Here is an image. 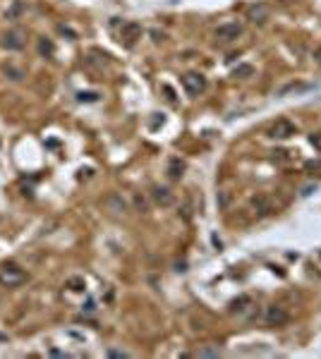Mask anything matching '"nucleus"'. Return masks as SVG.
Returning a JSON list of instances; mask_svg holds the SVG:
<instances>
[{
    "instance_id": "f257e3e1",
    "label": "nucleus",
    "mask_w": 321,
    "mask_h": 359,
    "mask_svg": "<svg viewBox=\"0 0 321 359\" xmlns=\"http://www.w3.org/2000/svg\"><path fill=\"white\" fill-rule=\"evenodd\" d=\"M24 280H27V273H24L17 263H5V266L0 268V285L17 287V285H22Z\"/></svg>"
},
{
    "instance_id": "f03ea898",
    "label": "nucleus",
    "mask_w": 321,
    "mask_h": 359,
    "mask_svg": "<svg viewBox=\"0 0 321 359\" xmlns=\"http://www.w3.org/2000/svg\"><path fill=\"white\" fill-rule=\"evenodd\" d=\"M182 87H185V91H187L189 96H199L201 91L206 89V79L199 72H187V75L182 77Z\"/></svg>"
},
{
    "instance_id": "7ed1b4c3",
    "label": "nucleus",
    "mask_w": 321,
    "mask_h": 359,
    "mask_svg": "<svg viewBox=\"0 0 321 359\" xmlns=\"http://www.w3.org/2000/svg\"><path fill=\"white\" fill-rule=\"evenodd\" d=\"M139 39H142V24L139 22H125L122 24V29H120V41L122 44L132 48Z\"/></svg>"
},
{
    "instance_id": "20e7f679",
    "label": "nucleus",
    "mask_w": 321,
    "mask_h": 359,
    "mask_svg": "<svg viewBox=\"0 0 321 359\" xmlns=\"http://www.w3.org/2000/svg\"><path fill=\"white\" fill-rule=\"evenodd\" d=\"M240 34H242V27H240L237 22H225V24H221V27L216 29V41H221V44H230V41H235Z\"/></svg>"
},
{
    "instance_id": "39448f33",
    "label": "nucleus",
    "mask_w": 321,
    "mask_h": 359,
    "mask_svg": "<svg viewBox=\"0 0 321 359\" xmlns=\"http://www.w3.org/2000/svg\"><path fill=\"white\" fill-rule=\"evenodd\" d=\"M297 132V127L290 122V120H276L271 127H268V137H273V139H288Z\"/></svg>"
},
{
    "instance_id": "423d86ee",
    "label": "nucleus",
    "mask_w": 321,
    "mask_h": 359,
    "mask_svg": "<svg viewBox=\"0 0 321 359\" xmlns=\"http://www.w3.org/2000/svg\"><path fill=\"white\" fill-rule=\"evenodd\" d=\"M264 318H266V323H268V326H283V323H288L290 316H288V311H285L283 306L271 304V306H266Z\"/></svg>"
},
{
    "instance_id": "0eeeda50",
    "label": "nucleus",
    "mask_w": 321,
    "mask_h": 359,
    "mask_svg": "<svg viewBox=\"0 0 321 359\" xmlns=\"http://www.w3.org/2000/svg\"><path fill=\"white\" fill-rule=\"evenodd\" d=\"M24 44H27V41H24L22 29H12V32H8L3 36V46H5L8 51H22Z\"/></svg>"
},
{
    "instance_id": "6e6552de",
    "label": "nucleus",
    "mask_w": 321,
    "mask_h": 359,
    "mask_svg": "<svg viewBox=\"0 0 321 359\" xmlns=\"http://www.w3.org/2000/svg\"><path fill=\"white\" fill-rule=\"evenodd\" d=\"M268 17H271V10L266 8L264 3H256V5H252V8L247 10V20L254 24H264Z\"/></svg>"
},
{
    "instance_id": "1a4fd4ad",
    "label": "nucleus",
    "mask_w": 321,
    "mask_h": 359,
    "mask_svg": "<svg viewBox=\"0 0 321 359\" xmlns=\"http://www.w3.org/2000/svg\"><path fill=\"white\" fill-rule=\"evenodd\" d=\"M252 208H254L256 216H268V213L273 211L271 201H268V196H264V194H256L254 199H252Z\"/></svg>"
},
{
    "instance_id": "9d476101",
    "label": "nucleus",
    "mask_w": 321,
    "mask_h": 359,
    "mask_svg": "<svg viewBox=\"0 0 321 359\" xmlns=\"http://www.w3.org/2000/svg\"><path fill=\"white\" fill-rule=\"evenodd\" d=\"M151 196H154L156 204H161V206H170V204H173V194L168 192L166 187H158V185H156L154 189H151Z\"/></svg>"
},
{
    "instance_id": "9b49d317",
    "label": "nucleus",
    "mask_w": 321,
    "mask_h": 359,
    "mask_svg": "<svg viewBox=\"0 0 321 359\" xmlns=\"http://www.w3.org/2000/svg\"><path fill=\"white\" fill-rule=\"evenodd\" d=\"M309 84H285V87L278 89V96H288V94H302V91H309Z\"/></svg>"
},
{
    "instance_id": "f8f14e48",
    "label": "nucleus",
    "mask_w": 321,
    "mask_h": 359,
    "mask_svg": "<svg viewBox=\"0 0 321 359\" xmlns=\"http://www.w3.org/2000/svg\"><path fill=\"white\" fill-rule=\"evenodd\" d=\"M182 170H185V163H182L180 158H170V163H168V175H170L173 180H180V177H182Z\"/></svg>"
},
{
    "instance_id": "ddd939ff",
    "label": "nucleus",
    "mask_w": 321,
    "mask_h": 359,
    "mask_svg": "<svg viewBox=\"0 0 321 359\" xmlns=\"http://www.w3.org/2000/svg\"><path fill=\"white\" fill-rule=\"evenodd\" d=\"M252 75H254V67H252V65H237L233 70L235 79H247V77H252Z\"/></svg>"
},
{
    "instance_id": "4468645a",
    "label": "nucleus",
    "mask_w": 321,
    "mask_h": 359,
    "mask_svg": "<svg viewBox=\"0 0 321 359\" xmlns=\"http://www.w3.org/2000/svg\"><path fill=\"white\" fill-rule=\"evenodd\" d=\"M252 304V297H247V294H242V297H237V299H233V304H230V309L233 311H244L247 306Z\"/></svg>"
},
{
    "instance_id": "2eb2a0df",
    "label": "nucleus",
    "mask_w": 321,
    "mask_h": 359,
    "mask_svg": "<svg viewBox=\"0 0 321 359\" xmlns=\"http://www.w3.org/2000/svg\"><path fill=\"white\" fill-rule=\"evenodd\" d=\"M108 204H111V208L115 211V213H122V211H127V204H125V199H120L118 194H113L111 199H108Z\"/></svg>"
},
{
    "instance_id": "dca6fc26",
    "label": "nucleus",
    "mask_w": 321,
    "mask_h": 359,
    "mask_svg": "<svg viewBox=\"0 0 321 359\" xmlns=\"http://www.w3.org/2000/svg\"><path fill=\"white\" fill-rule=\"evenodd\" d=\"M53 51H56V48H53V44H51L48 39H39V53L44 55V58H51Z\"/></svg>"
},
{
    "instance_id": "f3484780",
    "label": "nucleus",
    "mask_w": 321,
    "mask_h": 359,
    "mask_svg": "<svg viewBox=\"0 0 321 359\" xmlns=\"http://www.w3.org/2000/svg\"><path fill=\"white\" fill-rule=\"evenodd\" d=\"M77 101H87V103H96L99 101V94H94V91H82V94H77Z\"/></svg>"
},
{
    "instance_id": "a211bd4d",
    "label": "nucleus",
    "mask_w": 321,
    "mask_h": 359,
    "mask_svg": "<svg viewBox=\"0 0 321 359\" xmlns=\"http://www.w3.org/2000/svg\"><path fill=\"white\" fill-rule=\"evenodd\" d=\"M22 10H24L22 3H15V5H12V10L8 12V20H17V15H20Z\"/></svg>"
},
{
    "instance_id": "6ab92c4d",
    "label": "nucleus",
    "mask_w": 321,
    "mask_h": 359,
    "mask_svg": "<svg viewBox=\"0 0 321 359\" xmlns=\"http://www.w3.org/2000/svg\"><path fill=\"white\" fill-rule=\"evenodd\" d=\"M218 354H221V349H216V347H206L199 352V357H218Z\"/></svg>"
},
{
    "instance_id": "aec40b11",
    "label": "nucleus",
    "mask_w": 321,
    "mask_h": 359,
    "mask_svg": "<svg viewBox=\"0 0 321 359\" xmlns=\"http://www.w3.org/2000/svg\"><path fill=\"white\" fill-rule=\"evenodd\" d=\"M134 204L139 206V211H146V201L142 199V196H134Z\"/></svg>"
},
{
    "instance_id": "412c9836",
    "label": "nucleus",
    "mask_w": 321,
    "mask_h": 359,
    "mask_svg": "<svg viewBox=\"0 0 321 359\" xmlns=\"http://www.w3.org/2000/svg\"><path fill=\"white\" fill-rule=\"evenodd\" d=\"M309 142L316 146V149H321V134H311L309 137Z\"/></svg>"
},
{
    "instance_id": "4be33fe9",
    "label": "nucleus",
    "mask_w": 321,
    "mask_h": 359,
    "mask_svg": "<svg viewBox=\"0 0 321 359\" xmlns=\"http://www.w3.org/2000/svg\"><path fill=\"white\" fill-rule=\"evenodd\" d=\"M311 192H316V185H309V187H304V189H302V196H309Z\"/></svg>"
},
{
    "instance_id": "5701e85b",
    "label": "nucleus",
    "mask_w": 321,
    "mask_h": 359,
    "mask_svg": "<svg viewBox=\"0 0 321 359\" xmlns=\"http://www.w3.org/2000/svg\"><path fill=\"white\" fill-rule=\"evenodd\" d=\"M228 201H230V194H221V206L223 208L228 206Z\"/></svg>"
},
{
    "instance_id": "b1692460",
    "label": "nucleus",
    "mask_w": 321,
    "mask_h": 359,
    "mask_svg": "<svg viewBox=\"0 0 321 359\" xmlns=\"http://www.w3.org/2000/svg\"><path fill=\"white\" fill-rule=\"evenodd\" d=\"M108 354H111V357H127V352H118V349H111Z\"/></svg>"
},
{
    "instance_id": "393cba45",
    "label": "nucleus",
    "mask_w": 321,
    "mask_h": 359,
    "mask_svg": "<svg viewBox=\"0 0 321 359\" xmlns=\"http://www.w3.org/2000/svg\"><path fill=\"white\" fill-rule=\"evenodd\" d=\"M314 60L321 65V48H316V51H314Z\"/></svg>"
}]
</instances>
